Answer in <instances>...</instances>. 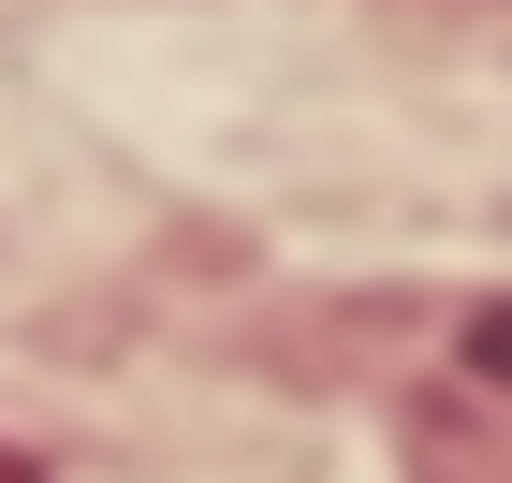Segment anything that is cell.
<instances>
[{"mask_svg":"<svg viewBox=\"0 0 512 483\" xmlns=\"http://www.w3.org/2000/svg\"><path fill=\"white\" fill-rule=\"evenodd\" d=\"M0 483H44V454H30V440H0Z\"/></svg>","mask_w":512,"mask_h":483,"instance_id":"7a4b0ae2","label":"cell"},{"mask_svg":"<svg viewBox=\"0 0 512 483\" xmlns=\"http://www.w3.org/2000/svg\"><path fill=\"white\" fill-rule=\"evenodd\" d=\"M469 352H483V366H498V381H512V308H498V322H483V337H469Z\"/></svg>","mask_w":512,"mask_h":483,"instance_id":"6da1fadb","label":"cell"}]
</instances>
